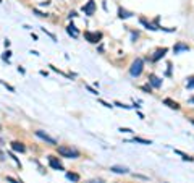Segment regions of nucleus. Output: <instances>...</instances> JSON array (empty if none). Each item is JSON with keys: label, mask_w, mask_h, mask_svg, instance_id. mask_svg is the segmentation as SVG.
Instances as JSON below:
<instances>
[{"label": "nucleus", "mask_w": 194, "mask_h": 183, "mask_svg": "<svg viewBox=\"0 0 194 183\" xmlns=\"http://www.w3.org/2000/svg\"><path fill=\"white\" fill-rule=\"evenodd\" d=\"M57 151L62 157H68V159H78L80 157V151H76L74 148H71V146H58Z\"/></svg>", "instance_id": "1"}, {"label": "nucleus", "mask_w": 194, "mask_h": 183, "mask_svg": "<svg viewBox=\"0 0 194 183\" xmlns=\"http://www.w3.org/2000/svg\"><path fill=\"white\" fill-rule=\"evenodd\" d=\"M142 68H144V62H142V58H136V60L131 63L129 73H131L133 76H139V75L142 73Z\"/></svg>", "instance_id": "2"}, {"label": "nucleus", "mask_w": 194, "mask_h": 183, "mask_svg": "<svg viewBox=\"0 0 194 183\" xmlns=\"http://www.w3.org/2000/svg\"><path fill=\"white\" fill-rule=\"evenodd\" d=\"M36 136H37V138H41L42 141L49 143V144H52V146H55V144H57V141H55L54 138H50L47 133H44V131H42V130H37V131H36Z\"/></svg>", "instance_id": "3"}, {"label": "nucleus", "mask_w": 194, "mask_h": 183, "mask_svg": "<svg viewBox=\"0 0 194 183\" xmlns=\"http://www.w3.org/2000/svg\"><path fill=\"white\" fill-rule=\"evenodd\" d=\"M84 37L88 39L89 42L96 44V42H99V41L102 39V34H100V33H91V31H86V33H84Z\"/></svg>", "instance_id": "4"}, {"label": "nucleus", "mask_w": 194, "mask_h": 183, "mask_svg": "<svg viewBox=\"0 0 194 183\" xmlns=\"http://www.w3.org/2000/svg\"><path fill=\"white\" fill-rule=\"evenodd\" d=\"M83 11H84L86 15H89V16L94 15V11H96V2H94V0H89V2L83 7Z\"/></svg>", "instance_id": "5"}, {"label": "nucleus", "mask_w": 194, "mask_h": 183, "mask_svg": "<svg viewBox=\"0 0 194 183\" xmlns=\"http://www.w3.org/2000/svg\"><path fill=\"white\" fill-rule=\"evenodd\" d=\"M49 165L52 167V169H55V170H63V165L60 164V161H58L57 157H54V156H49Z\"/></svg>", "instance_id": "6"}, {"label": "nucleus", "mask_w": 194, "mask_h": 183, "mask_svg": "<svg viewBox=\"0 0 194 183\" xmlns=\"http://www.w3.org/2000/svg\"><path fill=\"white\" fill-rule=\"evenodd\" d=\"M110 170L115 173H128L129 170H128V167H123V165H112L110 167Z\"/></svg>", "instance_id": "7"}, {"label": "nucleus", "mask_w": 194, "mask_h": 183, "mask_svg": "<svg viewBox=\"0 0 194 183\" xmlns=\"http://www.w3.org/2000/svg\"><path fill=\"white\" fill-rule=\"evenodd\" d=\"M11 149H13V151H16V152H25V151H26L25 144H23V143H18V141L11 143Z\"/></svg>", "instance_id": "8"}, {"label": "nucleus", "mask_w": 194, "mask_h": 183, "mask_svg": "<svg viewBox=\"0 0 194 183\" xmlns=\"http://www.w3.org/2000/svg\"><path fill=\"white\" fill-rule=\"evenodd\" d=\"M150 84H152L154 87H160L162 86V79L159 78V76H155V75H150Z\"/></svg>", "instance_id": "9"}, {"label": "nucleus", "mask_w": 194, "mask_h": 183, "mask_svg": "<svg viewBox=\"0 0 194 183\" xmlns=\"http://www.w3.org/2000/svg\"><path fill=\"white\" fill-rule=\"evenodd\" d=\"M164 104L165 105H168L170 107V109H175V110H178V109H180V104H178V102H175V101H172V99H164Z\"/></svg>", "instance_id": "10"}, {"label": "nucleus", "mask_w": 194, "mask_h": 183, "mask_svg": "<svg viewBox=\"0 0 194 183\" xmlns=\"http://www.w3.org/2000/svg\"><path fill=\"white\" fill-rule=\"evenodd\" d=\"M66 31H68V34H70V36H73L74 39H76L78 36H80V31L76 29V26H74V25H70L68 28H66Z\"/></svg>", "instance_id": "11"}, {"label": "nucleus", "mask_w": 194, "mask_h": 183, "mask_svg": "<svg viewBox=\"0 0 194 183\" xmlns=\"http://www.w3.org/2000/svg\"><path fill=\"white\" fill-rule=\"evenodd\" d=\"M165 54H167V49H165V47H164V49H159L155 54H154L152 60H154V62H157V60H159V58H162V57H164Z\"/></svg>", "instance_id": "12"}, {"label": "nucleus", "mask_w": 194, "mask_h": 183, "mask_svg": "<svg viewBox=\"0 0 194 183\" xmlns=\"http://www.w3.org/2000/svg\"><path fill=\"white\" fill-rule=\"evenodd\" d=\"M183 50H189V47L186 46V44H176L175 47H173V52L178 54V52H183Z\"/></svg>", "instance_id": "13"}, {"label": "nucleus", "mask_w": 194, "mask_h": 183, "mask_svg": "<svg viewBox=\"0 0 194 183\" xmlns=\"http://www.w3.org/2000/svg\"><path fill=\"white\" fill-rule=\"evenodd\" d=\"M118 16H120V18H129V16H131V13L123 10V8H120V10H118Z\"/></svg>", "instance_id": "14"}, {"label": "nucleus", "mask_w": 194, "mask_h": 183, "mask_svg": "<svg viewBox=\"0 0 194 183\" xmlns=\"http://www.w3.org/2000/svg\"><path fill=\"white\" fill-rule=\"evenodd\" d=\"M66 178H68V180H71V182H78V180H80V175L68 172V173H66Z\"/></svg>", "instance_id": "15"}, {"label": "nucleus", "mask_w": 194, "mask_h": 183, "mask_svg": "<svg viewBox=\"0 0 194 183\" xmlns=\"http://www.w3.org/2000/svg\"><path fill=\"white\" fill-rule=\"evenodd\" d=\"M186 87H188V89H193V87H194V76L188 78V81H186Z\"/></svg>", "instance_id": "16"}, {"label": "nucleus", "mask_w": 194, "mask_h": 183, "mask_svg": "<svg viewBox=\"0 0 194 183\" xmlns=\"http://www.w3.org/2000/svg\"><path fill=\"white\" fill-rule=\"evenodd\" d=\"M133 141H134V143H141V144H150V141H147V140H142V138H134Z\"/></svg>", "instance_id": "17"}, {"label": "nucleus", "mask_w": 194, "mask_h": 183, "mask_svg": "<svg viewBox=\"0 0 194 183\" xmlns=\"http://www.w3.org/2000/svg\"><path fill=\"white\" fill-rule=\"evenodd\" d=\"M7 182H10V183H23V182H19V180H15V178H11V177H7Z\"/></svg>", "instance_id": "18"}, {"label": "nucleus", "mask_w": 194, "mask_h": 183, "mask_svg": "<svg viewBox=\"0 0 194 183\" xmlns=\"http://www.w3.org/2000/svg\"><path fill=\"white\" fill-rule=\"evenodd\" d=\"M120 131H121V133H133L129 128H120Z\"/></svg>", "instance_id": "19"}, {"label": "nucleus", "mask_w": 194, "mask_h": 183, "mask_svg": "<svg viewBox=\"0 0 194 183\" xmlns=\"http://www.w3.org/2000/svg\"><path fill=\"white\" fill-rule=\"evenodd\" d=\"M191 123H193V125H194V118H193V120H191Z\"/></svg>", "instance_id": "20"}]
</instances>
